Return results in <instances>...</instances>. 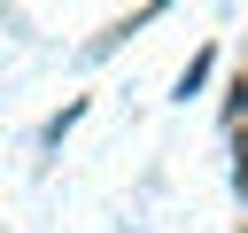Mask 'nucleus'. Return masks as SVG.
<instances>
[{
	"label": "nucleus",
	"instance_id": "f257e3e1",
	"mask_svg": "<svg viewBox=\"0 0 248 233\" xmlns=\"http://www.w3.org/2000/svg\"><path fill=\"white\" fill-rule=\"evenodd\" d=\"M209 70H217V47H202V54L178 70V101H186V93H202V78H209Z\"/></svg>",
	"mask_w": 248,
	"mask_h": 233
}]
</instances>
